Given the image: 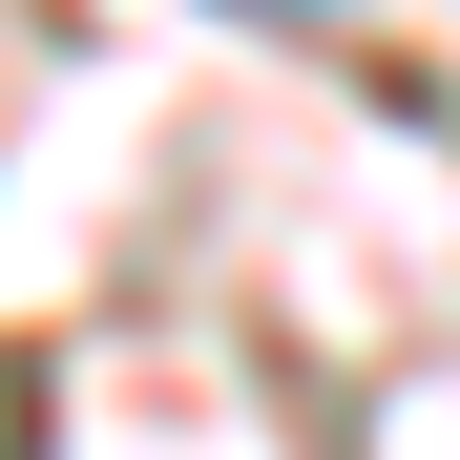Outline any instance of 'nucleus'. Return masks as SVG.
I'll use <instances>...</instances> for the list:
<instances>
[{
    "mask_svg": "<svg viewBox=\"0 0 460 460\" xmlns=\"http://www.w3.org/2000/svg\"><path fill=\"white\" fill-rule=\"evenodd\" d=\"M230 22H335V0H230Z\"/></svg>",
    "mask_w": 460,
    "mask_h": 460,
    "instance_id": "1",
    "label": "nucleus"
}]
</instances>
